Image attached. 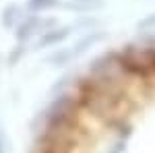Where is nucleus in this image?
Here are the masks:
<instances>
[{
	"mask_svg": "<svg viewBox=\"0 0 155 153\" xmlns=\"http://www.w3.org/2000/svg\"><path fill=\"white\" fill-rule=\"evenodd\" d=\"M62 153H155V48L128 54L99 75Z\"/></svg>",
	"mask_w": 155,
	"mask_h": 153,
	"instance_id": "obj_1",
	"label": "nucleus"
}]
</instances>
